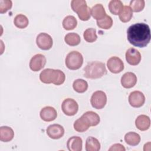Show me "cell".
<instances>
[{
	"instance_id": "8fae6325",
	"label": "cell",
	"mask_w": 151,
	"mask_h": 151,
	"mask_svg": "<svg viewBox=\"0 0 151 151\" xmlns=\"http://www.w3.org/2000/svg\"><path fill=\"white\" fill-rule=\"evenodd\" d=\"M145 101V97L140 91H134L129 96V102L133 107H140L143 105Z\"/></svg>"
},
{
	"instance_id": "f546056e",
	"label": "cell",
	"mask_w": 151,
	"mask_h": 151,
	"mask_svg": "<svg viewBox=\"0 0 151 151\" xmlns=\"http://www.w3.org/2000/svg\"><path fill=\"white\" fill-rule=\"evenodd\" d=\"M90 126L86 122L82 117L76 120L74 123V128L78 132H84L87 130Z\"/></svg>"
},
{
	"instance_id": "9a60e30c",
	"label": "cell",
	"mask_w": 151,
	"mask_h": 151,
	"mask_svg": "<svg viewBox=\"0 0 151 151\" xmlns=\"http://www.w3.org/2000/svg\"><path fill=\"white\" fill-rule=\"evenodd\" d=\"M137 82L136 76L132 72H127L124 73L121 78V84L122 86L126 88L133 87Z\"/></svg>"
},
{
	"instance_id": "e0dca14e",
	"label": "cell",
	"mask_w": 151,
	"mask_h": 151,
	"mask_svg": "<svg viewBox=\"0 0 151 151\" xmlns=\"http://www.w3.org/2000/svg\"><path fill=\"white\" fill-rule=\"evenodd\" d=\"M81 117L90 126H95L100 122L99 116L92 111H88L84 113Z\"/></svg>"
},
{
	"instance_id": "d4e9b609",
	"label": "cell",
	"mask_w": 151,
	"mask_h": 151,
	"mask_svg": "<svg viewBox=\"0 0 151 151\" xmlns=\"http://www.w3.org/2000/svg\"><path fill=\"white\" fill-rule=\"evenodd\" d=\"M77 24L76 18L72 15H68L64 18L63 21V26L66 30H71L74 29Z\"/></svg>"
},
{
	"instance_id": "52a82bcc",
	"label": "cell",
	"mask_w": 151,
	"mask_h": 151,
	"mask_svg": "<svg viewBox=\"0 0 151 151\" xmlns=\"http://www.w3.org/2000/svg\"><path fill=\"white\" fill-rule=\"evenodd\" d=\"M61 109L65 114L71 116L75 115L78 111V105L74 99L68 98L63 101Z\"/></svg>"
},
{
	"instance_id": "603a6c76",
	"label": "cell",
	"mask_w": 151,
	"mask_h": 151,
	"mask_svg": "<svg viewBox=\"0 0 151 151\" xmlns=\"http://www.w3.org/2000/svg\"><path fill=\"white\" fill-rule=\"evenodd\" d=\"M123 8V5L120 0H111L109 4V9L114 15L120 14Z\"/></svg>"
},
{
	"instance_id": "f1b7e54d",
	"label": "cell",
	"mask_w": 151,
	"mask_h": 151,
	"mask_svg": "<svg viewBox=\"0 0 151 151\" xmlns=\"http://www.w3.org/2000/svg\"><path fill=\"white\" fill-rule=\"evenodd\" d=\"M97 25L100 28L108 29L112 27L113 19L110 16L106 15L102 19L97 21Z\"/></svg>"
},
{
	"instance_id": "4fadbf2b",
	"label": "cell",
	"mask_w": 151,
	"mask_h": 151,
	"mask_svg": "<svg viewBox=\"0 0 151 151\" xmlns=\"http://www.w3.org/2000/svg\"><path fill=\"white\" fill-rule=\"evenodd\" d=\"M126 60L129 64L136 65L141 60V54L137 49L130 48L126 52Z\"/></svg>"
},
{
	"instance_id": "d6a6232c",
	"label": "cell",
	"mask_w": 151,
	"mask_h": 151,
	"mask_svg": "<svg viewBox=\"0 0 151 151\" xmlns=\"http://www.w3.org/2000/svg\"><path fill=\"white\" fill-rule=\"evenodd\" d=\"M12 1L10 0L0 1V13L4 14L7 12L12 7Z\"/></svg>"
},
{
	"instance_id": "44dd1931",
	"label": "cell",
	"mask_w": 151,
	"mask_h": 151,
	"mask_svg": "<svg viewBox=\"0 0 151 151\" xmlns=\"http://www.w3.org/2000/svg\"><path fill=\"white\" fill-rule=\"evenodd\" d=\"M124 140L127 145L134 146L140 143V136L137 133L130 132L125 134Z\"/></svg>"
},
{
	"instance_id": "7402d4cb",
	"label": "cell",
	"mask_w": 151,
	"mask_h": 151,
	"mask_svg": "<svg viewBox=\"0 0 151 151\" xmlns=\"http://www.w3.org/2000/svg\"><path fill=\"white\" fill-rule=\"evenodd\" d=\"M100 149V143L95 137H88L86 142V150L87 151H98Z\"/></svg>"
},
{
	"instance_id": "ffe728a7",
	"label": "cell",
	"mask_w": 151,
	"mask_h": 151,
	"mask_svg": "<svg viewBox=\"0 0 151 151\" xmlns=\"http://www.w3.org/2000/svg\"><path fill=\"white\" fill-rule=\"evenodd\" d=\"M91 15L97 21L102 19L106 15L105 9L103 5L97 4L91 9Z\"/></svg>"
},
{
	"instance_id": "ba28073f",
	"label": "cell",
	"mask_w": 151,
	"mask_h": 151,
	"mask_svg": "<svg viewBox=\"0 0 151 151\" xmlns=\"http://www.w3.org/2000/svg\"><path fill=\"white\" fill-rule=\"evenodd\" d=\"M36 43L37 46L41 50H50L53 44L52 38L51 37L44 32L39 34L36 38Z\"/></svg>"
},
{
	"instance_id": "4316f807",
	"label": "cell",
	"mask_w": 151,
	"mask_h": 151,
	"mask_svg": "<svg viewBox=\"0 0 151 151\" xmlns=\"http://www.w3.org/2000/svg\"><path fill=\"white\" fill-rule=\"evenodd\" d=\"M73 87L74 90L77 93H84L88 88V84L86 81L83 79H77L73 84Z\"/></svg>"
},
{
	"instance_id": "7a4b0ae2",
	"label": "cell",
	"mask_w": 151,
	"mask_h": 151,
	"mask_svg": "<svg viewBox=\"0 0 151 151\" xmlns=\"http://www.w3.org/2000/svg\"><path fill=\"white\" fill-rule=\"evenodd\" d=\"M40 79L44 83H53L55 85L59 86L64 82L65 76L60 70L46 68L40 73Z\"/></svg>"
},
{
	"instance_id": "d6986e66",
	"label": "cell",
	"mask_w": 151,
	"mask_h": 151,
	"mask_svg": "<svg viewBox=\"0 0 151 151\" xmlns=\"http://www.w3.org/2000/svg\"><path fill=\"white\" fill-rule=\"evenodd\" d=\"M14 136V132L12 128L8 126H2L0 128V140L2 142L11 141Z\"/></svg>"
},
{
	"instance_id": "6da1fadb",
	"label": "cell",
	"mask_w": 151,
	"mask_h": 151,
	"mask_svg": "<svg viewBox=\"0 0 151 151\" xmlns=\"http://www.w3.org/2000/svg\"><path fill=\"white\" fill-rule=\"evenodd\" d=\"M129 42L135 47L143 48L150 41V30L149 25L145 23H136L132 25L127 30Z\"/></svg>"
},
{
	"instance_id": "7c38bea8",
	"label": "cell",
	"mask_w": 151,
	"mask_h": 151,
	"mask_svg": "<svg viewBox=\"0 0 151 151\" xmlns=\"http://www.w3.org/2000/svg\"><path fill=\"white\" fill-rule=\"evenodd\" d=\"M47 134L51 139H58L63 136L64 129L60 124H53L47 127Z\"/></svg>"
},
{
	"instance_id": "cb8c5ba5",
	"label": "cell",
	"mask_w": 151,
	"mask_h": 151,
	"mask_svg": "<svg viewBox=\"0 0 151 151\" xmlns=\"http://www.w3.org/2000/svg\"><path fill=\"white\" fill-rule=\"evenodd\" d=\"M64 41L70 46H76L80 44L81 39L78 34L74 32H70L65 36Z\"/></svg>"
},
{
	"instance_id": "836d02e7",
	"label": "cell",
	"mask_w": 151,
	"mask_h": 151,
	"mask_svg": "<svg viewBox=\"0 0 151 151\" xmlns=\"http://www.w3.org/2000/svg\"><path fill=\"white\" fill-rule=\"evenodd\" d=\"M126 149L124 147L119 143H116L111 146L109 149V151H124Z\"/></svg>"
},
{
	"instance_id": "277c9868",
	"label": "cell",
	"mask_w": 151,
	"mask_h": 151,
	"mask_svg": "<svg viewBox=\"0 0 151 151\" xmlns=\"http://www.w3.org/2000/svg\"><path fill=\"white\" fill-rule=\"evenodd\" d=\"M72 9L76 12L82 21H87L91 15V9L84 0H73L71 2Z\"/></svg>"
},
{
	"instance_id": "8992f818",
	"label": "cell",
	"mask_w": 151,
	"mask_h": 151,
	"mask_svg": "<svg viewBox=\"0 0 151 151\" xmlns=\"http://www.w3.org/2000/svg\"><path fill=\"white\" fill-rule=\"evenodd\" d=\"M92 106L96 109H103L107 102V96L106 93L100 90L93 93L90 100Z\"/></svg>"
},
{
	"instance_id": "484cf974",
	"label": "cell",
	"mask_w": 151,
	"mask_h": 151,
	"mask_svg": "<svg viewBox=\"0 0 151 151\" xmlns=\"http://www.w3.org/2000/svg\"><path fill=\"white\" fill-rule=\"evenodd\" d=\"M14 22L17 28L22 29L26 28L28 26L29 21L28 19L25 15L23 14H18L15 17Z\"/></svg>"
},
{
	"instance_id": "9c48e42d",
	"label": "cell",
	"mask_w": 151,
	"mask_h": 151,
	"mask_svg": "<svg viewBox=\"0 0 151 151\" xmlns=\"http://www.w3.org/2000/svg\"><path fill=\"white\" fill-rule=\"evenodd\" d=\"M46 64V58L41 54L34 55L29 62V67L33 71H38L44 67Z\"/></svg>"
},
{
	"instance_id": "4dcf8cb0",
	"label": "cell",
	"mask_w": 151,
	"mask_h": 151,
	"mask_svg": "<svg viewBox=\"0 0 151 151\" xmlns=\"http://www.w3.org/2000/svg\"><path fill=\"white\" fill-rule=\"evenodd\" d=\"M83 36L84 40L88 42H94L97 38V36L96 32V29L93 28H87V29H86L84 32Z\"/></svg>"
},
{
	"instance_id": "5b68a950",
	"label": "cell",
	"mask_w": 151,
	"mask_h": 151,
	"mask_svg": "<svg viewBox=\"0 0 151 151\" xmlns=\"http://www.w3.org/2000/svg\"><path fill=\"white\" fill-rule=\"evenodd\" d=\"M83 63L82 54L77 51L70 52L65 58V65L68 68L72 70L79 69Z\"/></svg>"
},
{
	"instance_id": "1f68e13d",
	"label": "cell",
	"mask_w": 151,
	"mask_h": 151,
	"mask_svg": "<svg viewBox=\"0 0 151 151\" xmlns=\"http://www.w3.org/2000/svg\"><path fill=\"white\" fill-rule=\"evenodd\" d=\"M145 2L143 0H133L130 2V6L132 11L137 12L142 11L145 7Z\"/></svg>"
},
{
	"instance_id": "3957f363",
	"label": "cell",
	"mask_w": 151,
	"mask_h": 151,
	"mask_svg": "<svg viewBox=\"0 0 151 151\" xmlns=\"http://www.w3.org/2000/svg\"><path fill=\"white\" fill-rule=\"evenodd\" d=\"M107 73L104 63L99 61L88 63L84 68V76L87 78H99Z\"/></svg>"
},
{
	"instance_id": "2e32d148",
	"label": "cell",
	"mask_w": 151,
	"mask_h": 151,
	"mask_svg": "<svg viewBox=\"0 0 151 151\" xmlns=\"http://www.w3.org/2000/svg\"><path fill=\"white\" fill-rule=\"evenodd\" d=\"M83 141L78 136L70 137L67 143V146L70 151H81L82 150Z\"/></svg>"
},
{
	"instance_id": "5bb4252c",
	"label": "cell",
	"mask_w": 151,
	"mask_h": 151,
	"mask_svg": "<svg viewBox=\"0 0 151 151\" xmlns=\"http://www.w3.org/2000/svg\"><path fill=\"white\" fill-rule=\"evenodd\" d=\"M40 115L41 119L44 121L51 122L56 119L57 113L54 107L46 106L41 110Z\"/></svg>"
},
{
	"instance_id": "ac0fdd59",
	"label": "cell",
	"mask_w": 151,
	"mask_h": 151,
	"mask_svg": "<svg viewBox=\"0 0 151 151\" xmlns=\"http://www.w3.org/2000/svg\"><path fill=\"white\" fill-rule=\"evenodd\" d=\"M135 124L139 130L141 131L146 130L149 128L150 125V118L145 114L140 115L136 118L135 120Z\"/></svg>"
},
{
	"instance_id": "30bf717a",
	"label": "cell",
	"mask_w": 151,
	"mask_h": 151,
	"mask_svg": "<svg viewBox=\"0 0 151 151\" xmlns=\"http://www.w3.org/2000/svg\"><path fill=\"white\" fill-rule=\"evenodd\" d=\"M107 66L109 71L114 74L120 73L124 69V64L122 60L115 56L111 57L108 60Z\"/></svg>"
},
{
	"instance_id": "83f0119b",
	"label": "cell",
	"mask_w": 151,
	"mask_h": 151,
	"mask_svg": "<svg viewBox=\"0 0 151 151\" xmlns=\"http://www.w3.org/2000/svg\"><path fill=\"white\" fill-rule=\"evenodd\" d=\"M133 17V11L130 6H124L119 14V18L123 22H129Z\"/></svg>"
}]
</instances>
